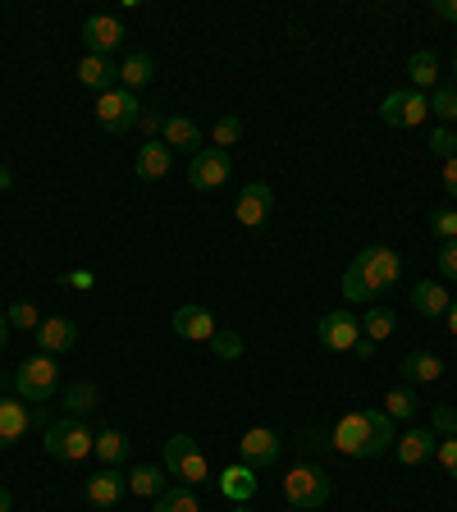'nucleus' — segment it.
<instances>
[{"mask_svg": "<svg viewBox=\"0 0 457 512\" xmlns=\"http://www.w3.org/2000/svg\"><path fill=\"white\" fill-rule=\"evenodd\" d=\"M403 275V261H398L394 247H362L352 256V266L343 270V298L348 302H375V293L394 288Z\"/></svg>", "mask_w": 457, "mask_h": 512, "instance_id": "obj_2", "label": "nucleus"}, {"mask_svg": "<svg viewBox=\"0 0 457 512\" xmlns=\"http://www.w3.org/2000/svg\"><path fill=\"white\" fill-rule=\"evenodd\" d=\"M352 352H357L362 362H371V357H375V343L371 339H357V348H352Z\"/></svg>", "mask_w": 457, "mask_h": 512, "instance_id": "obj_45", "label": "nucleus"}, {"mask_svg": "<svg viewBox=\"0 0 457 512\" xmlns=\"http://www.w3.org/2000/svg\"><path fill=\"white\" fill-rule=\"evenodd\" d=\"M448 288L444 284H435V279H426V284H416L412 288V311L416 316H426V320H439V316H448Z\"/></svg>", "mask_w": 457, "mask_h": 512, "instance_id": "obj_23", "label": "nucleus"}, {"mask_svg": "<svg viewBox=\"0 0 457 512\" xmlns=\"http://www.w3.org/2000/svg\"><path fill=\"white\" fill-rule=\"evenodd\" d=\"M28 426H32V412H28V403H14V398H0V448L19 444V439L28 435Z\"/></svg>", "mask_w": 457, "mask_h": 512, "instance_id": "obj_21", "label": "nucleus"}, {"mask_svg": "<svg viewBox=\"0 0 457 512\" xmlns=\"http://www.w3.org/2000/svg\"><path fill=\"white\" fill-rule=\"evenodd\" d=\"M430 115V96L416 92V87H403V92H389L380 101V119L389 128H421Z\"/></svg>", "mask_w": 457, "mask_h": 512, "instance_id": "obj_7", "label": "nucleus"}, {"mask_svg": "<svg viewBox=\"0 0 457 512\" xmlns=\"http://www.w3.org/2000/svg\"><path fill=\"white\" fill-rule=\"evenodd\" d=\"M426 147H430V156H435L439 165H444V160H453V156H457V133H453V128H448V124H439L435 133H430V142H426Z\"/></svg>", "mask_w": 457, "mask_h": 512, "instance_id": "obj_33", "label": "nucleus"}, {"mask_svg": "<svg viewBox=\"0 0 457 512\" xmlns=\"http://www.w3.org/2000/svg\"><path fill=\"white\" fill-rule=\"evenodd\" d=\"M156 512H202V503H197L192 485H179V490H165V494H160Z\"/></svg>", "mask_w": 457, "mask_h": 512, "instance_id": "obj_31", "label": "nucleus"}, {"mask_svg": "<svg viewBox=\"0 0 457 512\" xmlns=\"http://www.w3.org/2000/svg\"><path fill=\"white\" fill-rule=\"evenodd\" d=\"M170 165H174V151L165 147V142H147V147H138V160H133V170H138V179H147V183H156V179H165L170 174Z\"/></svg>", "mask_w": 457, "mask_h": 512, "instance_id": "obj_22", "label": "nucleus"}, {"mask_svg": "<svg viewBox=\"0 0 457 512\" xmlns=\"http://www.w3.org/2000/svg\"><path fill=\"white\" fill-rule=\"evenodd\" d=\"M128 494V476H119V467H101L96 476H87V503L92 508H115Z\"/></svg>", "mask_w": 457, "mask_h": 512, "instance_id": "obj_15", "label": "nucleus"}, {"mask_svg": "<svg viewBox=\"0 0 457 512\" xmlns=\"http://www.w3.org/2000/svg\"><path fill=\"white\" fill-rule=\"evenodd\" d=\"M284 499H288V508H298V512H316L320 503L330 499V476L320 467H293L284 476Z\"/></svg>", "mask_w": 457, "mask_h": 512, "instance_id": "obj_6", "label": "nucleus"}, {"mask_svg": "<svg viewBox=\"0 0 457 512\" xmlns=\"http://www.w3.org/2000/svg\"><path fill=\"white\" fill-rule=\"evenodd\" d=\"M270 211H275V188H270V183H247V188L238 192L234 220L243 224V229H261V224L270 220Z\"/></svg>", "mask_w": 457, "mask_h": 512, "instance_id": "obj_11", "label": "nucleus"}, {"mask_svg": "<svg viewBox=\"0 0 457 512\" xmlns=\"http://www.w3.org/2000/svg\"><path fill=\"white\" fill-rule=\"evenodd\" d=\"M453 74H457V55H453Z\"/></svg>", "mask_w": 457, "mask_h": 512, "instance_id": "obj_52", "label": "nucleus"}, {"mask_svg": "<svg viewBox=\"0 0 457 512\" xmlns=\"http://www.w3.org/2000/svg\"><path fill=\"white\" fill-rule=\"evenodd\" d=\"M32 339H37V348H42L46 357H55V352H69L78 343V325L69 316H46Z\"/></svg>", "mask_w": 457, "mask_h": 512, "instance_id": "obj_13", "label": "nucleus"}, {"mask_svg": "<svg viewBox=\"0 0 457 512\" xmlns=\"http://www.w3.org/2000/svg\"><path fill=\"white\" fill-rule=\"evenodd\" d=\"M435 261H439V275L457 284V238H453V243H439V256H435Z\"/></svg>", "mask_w": 457, "mask_h": 512, "instance_id": "obj_40", "label": "nucleus"}, {"mask_svg": "<svg viewBox=\"0 0 457 512\" xmlns=\"http://www.w3.org/2000/svg\"><path fill=\"white\" fill-rule=\"evenodd\" d=\"M0 512H10V490L0 485Z\"/></svg>", "mask_w": 457, "mask_h": 512, "instance_id": "obj_49", "label": "nucleus"}, {"mask_svg": "<svg viewBox=\"0 0 457 512\" xmlns=\"http://www.w3.org/2000/svg\"><path fill=\"white\" fill-rule=\"evenodd\" d=\"M160 142H165L170 151H188V156H197V151H202V128L192 124L188 115H165Z\"/></svg>", "mask_w": 457, "mask_h": 512, "instance_id": "obj_19", "label": "nucleus"}, {"mask_svg": "<svg viewBox=\"0 0 457 512\" xmlns=\"http://www.w3.org/2000/svg\"><path fill=\"white\" fill-rule=\"evenodd\" d=\"M448 330L457 334V302H453V307H448Z\"/></svg>", "mask_w": 457, "mask_h": 512, "instance_id": "obj_50", "label": "nucleus"}, {"mask_svg": "<svg viewBox=\"0 0 457 512\" xmlns=\"http://www.w3.org/2000/svg\"><path fill=\"white\" fill-rule=\"evenodd\" d=\"M42 444H46V453L60 462H83V458H92L96 435H87L83 421L69 416V421H51V426L42 430Z\"/></svg>", "mask_w": 457, "mask_h": 512, "instance_id": "obj_3", "label": "nucleus"}, {"mask_svg": "<svg viewBox=\"0 0 457 512\" xmlns=\"http://www.w3.org/2000/svg\"><path fill=\"white\" fill-rule=\"evenodd\" d=\"M293 512H298V508H293Z\"/></svg>", "mask_w": 457, "mask_h": 512, "instance_id": "obj_53", "label": "nucleus"}, {"mask_svg": "<svg viewBox=\"0 0 457 512\" xmlns=\"http://www.w3.org/2000/svg\"><path fill=\"white\" fill-rule=\"evenodd\" d=\"M138 128H142V133H151V142H156V138H160V128H165V115H160V110H142Z\"/></svg>", "mask_w": 457, "mask_h": 512, "instance_id": "obj_42", "label": "nucleus"}, {"mask_svg": "<svg viewBox=\"0 0 457 512\" xmlns=\"http://www.w3.org/2000/svg\"><path fill=\"white\" fill-rule=\"evenodd\" d=\"M435 14L448 23H457V0H435Z\"/></svg>", "mask_w": 457, "mask_h": 512, "instance_id": "obj_44", "label": "nucleus"}, {"mask_svg": "<svg viewBox=\"0 0 457 512\" xmlns=\"http://www.w3.org/2000/svg\"><path fill=\"white\" fill-rule=\"evenodd\" d=\"M165 471H170L174 480H183V485H202L206 476H211V462H206V453L197 444H192V435H170L165 439Z\"/></svg>", "mask_w": 457, "mask_h": 512, "instance_id": "obj_4", "label": "nucleus"}, {"mask_svg": "<svg viewBox=\"0 0 457 512\" xmlns=\"http://www.w3.org/2000/svg\"><path fill=\"white\" fill-rule=\"evenodd\" d=\"M10 188H14V174L5 170V165H0V192H10Z\"/></svg>", "mask_w": 457, "mask_h": 512, "instance_id": "obj_47", "label": "nucleus"}, {"mask_svg": "<svg viewBox=\"0 0 457 512\" xmlns=\"http://www.w3.org/2000/svg\"><path fill=\"white\" fill-rule=\"evenodd\" d=\"M151 78H156V60H151L147 51H133L124 64H119V87H124V92H138V87H147Z\"/></svg>", "mask_w": 457, "mask_h": 512, "instance_id": "obj_24", "label": "nucleus"}, {"mask_svg": "<svg viewBox=\"0 0 457 512\" xmlns=\"http://www.w3.org/2000/svg\"><path fill=\"white\" fill-rule=\"evenodd\" d=\"M174 334L188 343H211L215 339V316L206 307H197V302H188V307L174 311Z\"/></svg>", "mask_w": 457, "mask_h": 512, "instance_id": "obj_16", "label": "nucleus"}, {"mask_svg": "<svg viewBox=\"0 0 457 512\" xmlns=\"http://www.w3.org/2000/svg\"><path fill=\"white\" fill-rule=\"evenodd\" d=\"M64 407H69V416L96 412V384H69L64 389Z\"/></svg>", "mask_w": 457, "mask_h": 512, "instance_id": "obj_32", "label": "nucleus"}, {"mask_svg": "<svg viewBox=\"0 0 457 512\" xmlns=\"http://www.w3.org/2000/svg\"><path fill=\"white\" fill-rule=\"evenodd\" d=\"M407 74H412V87L421 92V87H435L439 83V60L435 51H416L412 60H407Z\"/></svg>", "mask_w": 457, "mask_h": 512, "instance_id": "obj_29", "label": "nucleus"}, {"mask_svg": "<svg viewBox=\"0 0 457 512\" xmlns=\"http://www.w3.org/2000/svg\"><path fill=\"white\" fill-rule=\"evenodd\" d=\"M430 115H439L444 124H453L457 119V83L435 87V96H430Z\"/></svg>", "mask_w": 457, "mask_h": 512, "instance_id": "obj_34", "label": "nucleus"}, {"mask_svg": "<svg viewBox=\"0 0 457 512\" xmlns=\"http://www.w3.org/2000/svg\"><path fill=\"white\" fill-rule=\"evenodd\" d=\"M211 352H215V357H224V362H234V357H243V339H238L234 330H215Z\"/></svg>", "mask_w": 457, "mask_h": 512, "instance_id": "obj_36", "label": "nucleus"}, {"mask_svg": "<svg viewBox=\"0 0 457 512\" xmlns=\"http://www.w3.org/2000/svg\"><path fill=\"white\" fill-rule=\"evenodd\" d=\"M128 448H133V444H128L124 430H106V435H96V448H92V453L106 462V467H119V462L128 458Z\"/></svg>", "mask_w": 457, "mask_h": 512, "instance_id": "obj_26", "label": "nucleus"}, {"mask_svg": "<svg viewBox=\"0 0 457 512\" xmlns=\"http://www.w3.org/2000/svg\"><path fill=\"white\" fill-rule=\"evenodd\" d=\"M69 284H74V288H92V275H87V270H74V275H69Z\"/></svg>", "mask_w": 457, "mask_h": 512, "instance_id": "obj_46", "label": "nucleus"}, {"mask_svg": "<svg viewBox=\"0 0 457 512\" xmlns=\"http://www.w3.org/2000/svg\"><path fill=\"white\" fill-rule=\"evenodd\" d=\"M5 320H10L14 330H32V334H37V325H42V316H37V307H32V302H10Z\"/></svg>", "mask_w": 457, "mask_h": 512, "instance_id": "obj_35", "label": "nucleus"}, {"mask_svg": "<svg viewBox=\"0 0 457 512\" xmlns=\"http://www.w3.org/2000/svg\"><path fill=\"white\" fill-rule=\"evenodd\" d=\"M238 138H243V119H234V115L215 119V147H220V151H229Z\"/></svg>", "mask_w": 457, "mask_h": 512, "instance_id": "obj_37", "label": "nucleus"}, {"mask_svg": "<svg viewBox=\"0 0 457 512\" xmlns=\"http://www.w3.org/2000/svg\"><path fill=\"white\" fill-rule=\"evenodd\" d=\"M435 458H439V467H444L448 476H457V435H453V439H439Z\"/></svg>", "mask_w": 457, "mask_h": 512, "instance_id": "obj_41", "label": "nucleus"}, {"mask_svg": "<svg viewBox=\"0 0 457 512\" xmlns=\"http://www.w3.org/2000/svg\"><path fill=\"white\" fill-rule=\"evenodd\" d=\"M234 512H252V508H247V503H238V508H234Z\"/></svg>", "mask_w": 457, "mask_h": 512, "instance_id": "obj_51", "label": "nucleus"}, {"mask_svg": "<svg viewBox=\"0 0 457 512\" xmlns=\"http://www.w3.org/2000/svg\"><path fill=\"white\" fill-rule=\"evenodd\" d=\"M316 339L325 352H352L357 339H362V320L352 316V311H330V316H320Z\"/></svg>", "mask_w": 457, "mask_h": 512, "instance_id": "obj_10", "label": "nucleus"}, {"mask_svg": "<svg viewBox=\"0 0 457 512\" xmlns=\"http://www.w3.org/2000/svg\"><path fill=\"white\" fill-rule=\"evenodd\" d=\"M128 494H142V499H160V494H165V476H160L156 467L128 471Z\"/></svg>", "mask_w": 457, "mask_h": 512, "instance_id": "obj_30", "label": "nucleus"}, {"mask_svg": "<svg viewBox=\"0 0 457 512\" xmlns=\"http://www.w3.org/2000/svg\"><path fill=\"white\" fill-rule=\"evenodd\" d=\"M78 83L83 87H92V92H115L119 87V64L115 60H106V55H83L78 60Z\"/></svg>", "mask_w": 457, "mask_h": 512, "instance_id": "obj_17", "label": "nucleus"}, {"mask_svg": "<svg viewBox=\"0 0 457 512\" xmlns=\"http://www.w3.org/2000/svg\"><path fill=\"white\" fill-rule=\"evenodd\" d=\"M430 234H435L439 243H453L457 238V211H435L430 215Z\"/></svg>", "mask_w": 457, "mask_h": 512, "instance_id": "obj_38", "label": "nucleus"}, {"mask_svg": "<svg viewBox=\"0 0 457 512\" xmlns=\"http://www.w3.org/2000/svg\"><path fill=\"white\" fill-rule=\"evenodd\" d=\"M430 421H435V435H439V439H453V435H457V407L439 403V407H435V416H430Z\"/></svg>", "mask_w": 457, "mask_h": 512, "instance_id": "obj_39", "label": "nucleus"}, {"mask_svg": "<svg viewBox=\"0 0 457 512\" xmlns=\"http://www.w3.org/2000/svg\"><path fill=\"white\" fill-rule=\"evenodd\" d=\"M439 183H444L448 197H457V156H453V160H444V174H439Z\"/></svg>", "mask_w": 457, "mask_h": 512, "instance_id": "obj_43", "label": "nucleus"}, {"mask_svg": "<svg viewBox=\"0 0 457 512\" xmlns=\"http://www.w3.org/2000/svg\"><path fill=\"white\" fill-rule=\"evenodd\" d=\"M229 174H234V160H229V151L220 147H202L197 156L188 160V183L197 192H215L229 183Z\"/></svg>", "mask_w": 457, "mask_h": 512, "instance_id": "obj_9", "label": "nucleus"}, {"mask_svg": "<svg viewBox=\"0 0 457 512\" xmlns=\"http://www.w3.org/2000/svg\"><path fill=\"white\" fill-rule=\"evenodd\" d=\"M435 448H439V435L435 430H407V435H398L394 439V453H398V462H407V467H421V462H430L435 458Z\"/></svg>", "mask_w": 457, "mask_h": 512, "instance_id": "obj_18", "label": "nucleus"}, {"mask_svg": "<svg viewBox=\"0 0 457 512\" xmlns=\"http://www.w3.org/2000/svg\"><path fill=\"white\" fill-rule=\"evenodd\" d=\"M220 494L229 503H252L256 499V471L247 462H234V467L220 471Z\"/></svg>", "mask_w": 457, "mask_h": 512, "instance_id": "obj_20", "label": "nucleus"}, {"mask_svg": "<svg viewBox=\"0 0 457 512\" xmlns=\"http://www.w3.org/2000/svg\"><path fill=\"white\" fill-rule=\"evenodd\" d=\"M5 339H10V320L0 316V348H5Z\"/></svg>", "mask_w": 457, "mask_h": 512, "instance_id": "obj_48", "label": "nucleus"}, {"mask_svg": "<svg viewBox=\"0 0 457 512\" xmlns=\"http://www.w3.org/2000/svg\"><path fill=\"white\" fill-rule=\"evenodd\" d=\"M55 389H60V366H55L46 352L19 362V371H14V394H19L23 403H46Z\"/></svg>", "mask_w": 457, "mask_h": 512, "instance_id": "obj_5", "label": "nucleus"}, {"mask_svg": "<svg viewBox=\"0 0 457 512\" xmlns=\"http://www.w3.org/2000/svg\"><path fill=\"white\" fill-rule=\"evenodd\" d=\"M238 453H243V462L247 467H270V462L279 458V435L275 430H266V426H252L243 439H238Z\"/></svg>", "mask_w": 457, "mask_h": 512, "instance_id": "obj_14", "label": "nucleus"}, {"mask_svg": "<svg viewBox=\"0 0 457 512\" xmlns=\"http://www.w3.org/2000/svg\"><path fill=\"white\" fill-rule=\"evenodd\" d=\"M444 375V362H439L435 352H407L403 357V380L407 384H435Z\"/></svg>", "mask_w": 457, "mask_h": 512, "instance_id": "obj_25", "label": "nucleus"}, {"mask_svg": "<svg viewBox=\"0 0 457 512\" xmlns=\"http://www.w3.org/2000/svg\"><path fill=\"white\" fill-rule=\"evenodd\" d=\"M394 416L384 412V407H357V412L339 416V426H334L330 444L339 448L343 458H380L394 448Z\"/></svg>", "mask_w": 457, "mask_h": 512, "instance_id": "obj_1", "label": "nucleus"}, {"mask_svg": "<svg viewBox=\"0 0 457 512\" xmlns=\"http://www.w3.org/2000/svg\"><path fill=\"white\" fill-rule=\"evenodd\" d=\"M394 325H398V316L389 307H371L362 316V339H371V343H384L389 334H394Z\"/></svg>", "mask_w": 457, "mask_h": 512, "instance_id": "obj_28", "label": "nucleus"}, {"mask_svg": "<svg viewBox=\"0 0 457 512\" xmlns=\"http://www.w3.org/2000/svg\"><path fill=\"white\" fill-rule=\"evenodd\" d=\"M119 42H124V23L110 19V14H92V19H83V46L87 55H115Z\"/></svg>", "mask_w": 457, "mask_h": 512, "instance_id": "obj_12", "label": "nucleus"}, {"mask_svg": "<svg viewBox=\"0 0 457 512\" xmlns=\"http://www.w3.org/2000/svg\"><path fill=\"white\" fill-rule=\"evenodd\" d=\"M138 119H142L138 96L124 92V87L96 96V124L106 128V133H128V128H138Z\"/></svg>", "mask_w": 457, "mask_h": 512, "instance_id": "obj_8", "label": "nucleus"}, {"mask_svg": "<svg viewBox=\"0 0 457 512\" xmlns=\"http://www.w3.org/2000/svg\"><path fill=\"white\" fill-rule=\"evenodd\" d=\"M416 389L412 384H394V389H389V394H384V412L394 416V421H412L416 416Z\"/></svg>", "mask_w": 457, "mask_h": 512, "instance_id": "obj_27", "label": "nucleus"}]
</instances>
